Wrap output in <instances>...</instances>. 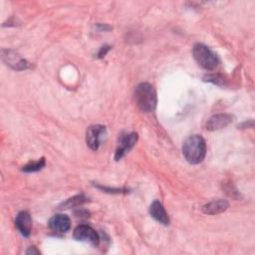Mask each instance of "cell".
<instances>
[{"label":"cell","mask_w":255,"mask_h":255,"mask_svg":"<svg viewBox=\"0 0 255 255\" xmlns=\"http://www.w3.org/2000/svg\"><path fill=\"white\" fill-rule=\"evenodd\" d=\"M182 154L191 164L201 162L206 154V143L204 138L198 134L188 136L183 142Z\"/></svg>","instance_id":"cell-1"},{"label":"cell","mask_w":255,"mask_h":255,"mask_svg":"<svg viewBox=\"0 0 255 255\" xmlns=\"http://www.w3.org/2000/svg\"><path fill=\"white\" fill-rule=\"evenodd\" d=\"M134 101L136 106L145 113L152 112L156 107V93L152 85L140 83L134 89Z\"/></svg>","instance_id":"cell-2"},{"label":"cell","mask_w":255,"mask_h":255,"mask_svg":"<svg viewBox=\"0 0 255 255\" xmlns=\"http://www.w3.org/2000/svg\"><path fill=\"white\" fill-rule=\"evenodd\" d=\"M193 57L197 64L205 70H214L219 63L217 56L205 45L195 44L192 50Z\"/></svg>","instance_id":"cell-3"},{"label":"cell","mask_w":255,"mask_h":255,"mask_svg":"<svg viewBox=\"0 0 255 255\" xmlns=\"http://www.w3.org/2000/svg\"><path fill=\"white\" fill-rule=\"evenodd\" d=\"M106 134V127L102 125H94L88 128L86 133L87 145L93 149L97 150L101 144L102 138Z\"/></svg>","instance_id":"cell-4"},{"label":"cell","mask_w":255,"mask_h":255,"mask_svg":"<svg viewBox=\"0 0 255 255\" xmlns=\"http://www.w3.org/2000/svg\"><path fill=\"white\" fill-rule=\"evenodd\" d=\"M73 236L78 241H84L89 242L95 246H97L100 242V238L96 230H94L91 226L82 224L75 228Z\"/></svg>","instance_id":"cell-5"},{"label":"cell","mask_w":255,"mask_h":255,"mask_svg":"<svg viewBox=\"0 0 255 255\" xmlns=\"http://www.w3.org/2000/svg\"><path fill=\"white\" fill-rule=\"evenodd\" d=\"M1 55L2 60L6 63V65L14 70H26L30 67V64L26 60L22 59L16 52L12 50L2 49Z\"/></svg>","instance_id":"cell-6"},{"label":"cell","mask_w":255,"mask_h":255,"mask_svg":"<svg viewBox=\"0 0 255 255\" xmlns=\"http://www.w3.org/2000/svg\"><path fill=\"white\" fill-rule=\"evenodd\" d=\"M137 140V133L136 132H130L122 134L120 138L119 147L115 154V159L120 160L122 157H124L135 144Z\"/></svg>","instance_id":"cell-7"},{"label":"cell","mask_w":255,"mask_h":255,"mask_svg":"<svg viewBox=\"0 0 255 255\" xmlns=\"http://www.w3.org/2000/svg\"><path fill=\"white\" fill-rule=\"evenodd\" d=\"M233 121V117L229 114H216L211 116L205 125L207 130H217L227 127Z\"/></svg>","instance_id":"cell-8"},{"label":"cell","mask_w":255,"mask_h":255,"mask_svg":"<svg viewBox=\"0 0 255 255\" xmlns=\"http://www.w3.org/2000/svg\"><path fill=\"white\" fill-rule=\"evenodd\" d=\"M15 226L23 236L28 237L32 230L31 215L27 211L19 212L15 219Z\"/></svg>","instance_id":"cell-9"},{"label":"cell","mask_w":255,"mask_h":255,"mask_svg":"<svg viewBox=\"0 0 255 255\" xmlns=\"http://www.w3.org/2000/svg\"><path fill=\"white\" fill-rule=\"evenodd\" d=\"M49 227L56 232H67L71 227V220L65 214H55L49 220Z\"/></svg>","instance_id":"cell-10"},{"label":"cell","mask_w":255,"mask_h":255,"mask_svg":"<svg viewBox=\"0 0 255 255\" xmlns=\"http://www.w3.org/2000/svg\"><path fill=\"white\" fill-rule=\"evenodd\" d=\"M149 213H150L151 217L154 218L157 222H159L163 225H168L169 224L168 215H167L163 205L159 201L155 200L150 204Z\"/></svg>","instance_id":"cell-11"},{"label":"cell","mask_w":255,"mask_h":255,"mask_svg":"<svg viewBox=\"0 0 255 255\" xmlns=\"http://www.w3.org/2000/svg\"><path fill=\"white\" fill-rule=\"evenodd\" d=\"M229 206V203L225 199H216L208 202L202 207V211L205 214L214 215L221 212H224Z\"/></svg>","instance_id":"cell-12"},{"label":"cell","mask_w":255,"mask_h":255,"mask_svg":"<svg viewBox=\"0 0 255 255\" xmlns=\"http://www.w3.org/2000/svg\"><path fill=\"white\" fill-rule=\"evenodd\" d=\"M45 158L42 157L40 159H38L37 161H31L29 163H27L26 165H24L22 167V171L24 172H35L38 171L40 169H42L45 165Z\"/></svg>","instance_id":"cell-13"},{"label":"cell","mask_w":255,"mask_h":255,"mask_svg":"<svg viewBox=\"0 0 255 255\" xmlns=\"http://www.w3.org/2000/svg\"><path fill=\"white\" fill-rule=\"evenodd\" d=\"M87 201V197H85L83 194L81 195H76L72 198H69L66 202L63 203V207L62 208H71V207H75L78 205H81L82 203Z\"/></svg>","instance_id":"cell-14"},{"label":"cell","mask_w":255,"mask_h":255,"mask_svg":"<svg viewBox=\"0 0 255 255\" xmlns=\"http://www.w3.org/2000/svg\"><path fill=\"white\" fill-rule=\"evenodd\" d=\"M203 80L205 82H209V83H213L215 85H218V86H222L224 85V78L219 75V74H208V75H205L203 77Z\"/></svg>","instance_id":"cell-15"},{"label":"cell","mask_w":255,"mask_h":255,"mask_svg":"<svg viewBox=\"0 0 255 255\" xmlns=\"http://www.w3.org/2000/svg\"><path fill=\"white\" fill-rule=\"evenodd\" d=\"M110 46H104V47H102L101 49H100V51H99V53H98V57L99 58H102V57H104L106 54H107V52L110 50Z\"/></svg>","instance_id":"cell-16"},{"label":"cell","mask_w":255,"mask_h":255,"mask_svg":"<svg viewBox=\"0 0 255 255\" xmlns=\"http://www.w3.org/2000/svg\"><path fill=\"white\" fill-rule=\"evenodd\" d=\"M26 254H28V255H30V254H40V251L37 250L36 247L31 246V247H29L28 250L26 251Z\"/></svg>","instance_id":"cell-17"}]
</instances>
